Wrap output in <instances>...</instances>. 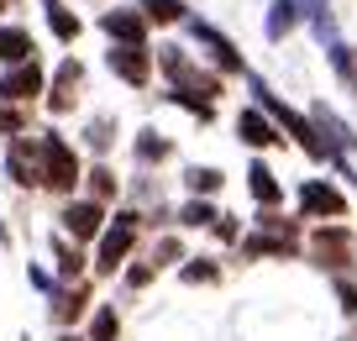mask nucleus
Listing matches in <instances>:
<instances>
[{"label":"nucleus","instance_id":"26","mask_svg":"<svg viewBox=\"0 0 357 341\" xmlns=\"http://www.w3.org/2000/svg\"><path fill=\"white\" fill-rule=\"evenodd\" d=\"M43 6H47V26H53V37H58V43H74V37H79V16L68 11L63 0H43Z\"/></svg>","mask_w":357,"mask_h":341},{"label":"nucleus","instance_id":"33","mask_svg":"<svg viewBox=\"0 0 357 341\" xmlns=\"http://www.w3.org/2000/svg\"><path fill=\"white\" fill-rule=\"evenodd\" d=\"M178 257H184V247H178L174 236H163V242L153 247V257H147V263H153V268H168V263H178Z\"/></svg>","mask_w":357,"mask_h":341},{"label":"nucleus","instance_id":"7","mask_svg":"<svg viewBox=\"0 0 357 341\" xmlns=\"http://www.w3.org/2000/svg\"><path fill=\"white\" fill-rule=\"evenodd\" d=\"M300 215L305 220H342L347 215V195L326 179H305L300 184Z\"/></svg>","mask_w":357,"mask_h":341},{"label":"nucleus","instance_id":"20","mask_svg":"<svg viewBox=\"0 0 357 341\" xmlns=\"http://www.w3.org/2000/svg\"><path fill=\"white\" fill-rule=\"evenodd\" d=\"M294 26H300V6H294V0H273V6H268V22H263L268 43H284Z\"/></svg>","mask_w":357,"mask_h":341},{"label":"nucleus","instance_id":"6","mask_svg":"<svg viewBox=\"0 0 357 341\" xmlns=\"http://www.w3.org/2000/svg\"><path fill=\"white\" fill-rule=\"evenodd\" d=\"M58 220H63V236H74V247L79 242H100V232H105V205H95V199H68L63 210H58Z\"/></svg>","mask_w":357,"mask_h":341},{"label":"nucleus","instance_id":"3","mask_svg":"<svg viewBox=\"0 0 357 341\" xmlns=\"http://www.w3.org/2000/svg\"><path fill=\"white\" fill-rule=\"evenodd\" d=\"M37 147H43V184L58 189V195H74V189H79V153L58 132H43Z\"/></svg>","mask_w":357,"mask_h":341},{"label":"nucleus","instance_id":"39","mask_svg":"<svg viewBox=\"0 0 357 341\" xmlns=\"http://www.w3.org/2000/svg\"><path fill=\"white\" fill-rule=\"evenodd\" d=\"M63 341H79V336H63Z\"/></svg>","mask_w":357,"mask_h":341},{"label":"nucleus","instance_id":"19","mask_svg":"<svg viewBox=\"0 0 357 341\" xmlns=\"http://www.w3.org/2000/svg\"><path fill=\"white\" fill-rule=\"evenodd\" d=\"M294 6H300V22H310V32L331 47L336 43V11H331V0H294Z\"/></svg>","mask_w":357,"mask_h":341},{"label":"nucleus","instance_id":"29","mask_svg":"<svg viewBox=\"0 0 357 341\" xmlns=\"http://www.w3.org/2000/svg\"><path fill=\"white\" fill-rule=\"evenodd\" d=\"M178 278H184V284H215V278H221V263H215V257H184Z\"/></svg>","mask_w":357,"mask_h":341},{"label":"nucleus","instance_id":"21","mask_svg":"<svg viewBox=\"0 0 357 341\" xmlns=\"http://www.w3.org/2000/svg\"><path fill=\"white\" fill-rule=\"evenodd\" d=\"M53 257H58V278H63V284H79V278H84V252L68 247V236H53Z\"/></svg>","mask_w":357,"mask_h":341},{"label":"nucleus","instance_id":"38","mask_svg":"<svg viewBox=\"0 0 357 341\" xmlns=\"http://www.w3.org/2000/svg\"><path fill=\"white\" fill-rule=\"evenodd\" d=\"M26 278H32V289H43V294H53V278H47V268H26Z\"/></svg>","mask_w":357,"mask_h":341},{"label":"nucleus","instance_id":"28","mask_svg":"<svg viewBox=\"0 0 357 341\" xmlns=\"http://www.w3.org/2000/svg\"><path fill=\"white\" fill-rule=\"evenodd\" d=\"M215 220H221V210H215L211 199H184V205H178V226H205V232H211Z\"/></svg>","mask_w":357,"mask_h":341},{"label":"nucleus","instance_id":"5","mask_svg":"<svg viewBox=\"0 0 357 341\" xmlns=\"http://www.w3.org/2000/svg\"><path fill=\"white\" fill-rule=\"evenodd\" d=\"M184 26H190V37L211 53V63L221 68V74H242V79H247V63H242V53H236V43H231L226 32H215L211 22H200V16H190Z\"/></svg>","mask_w":357,"mask_h":341},{"label":"nucleus","instance_id":"22","mask_svg":"<svg viewBox=\"0 0 357 341\" xmlns=\"http://www.w3.org/2000/svg\"><path fill=\"white\" fill-rule=\"evenodd\" d=\"M326 58H331V68H336V79H342L347 89L357 95V47H347L342 37H336L331 47H326Z\"/></svg>","mask_w":357,"mask_h":341},{"label":"nucleus","instance_id":"4","mask_svg":"<svg viewBox=\"0 0 357 341\" xmlns=\"http://www.w3.org/2000/svg\"><path fill=\"white\" fill-rule=\"evenodd\" d=\"M310 252H315V263H321L326 273H342V268L352 263V232L336 226V220H321L310 232Z\"/></svg>","mask_w":357,"mask_h":341},{"label":"nucleus","instance_id":"15","mask_svg":"<svg viewBox=\"0 0 357 341\" xmlns=\"http://www.w3.org/2000/svg\"><path fill=\"white\" fill-rule=\"evenodd\" d=\"M37 58V43L26 26H0V63L16 68V63H32Z\"/></svg>","mask_w":357,"mask_h":341},{"label":"nucleus","instance_id":"37","mask_svg":"<svg viewBox=\"0 0 357 341\" xmlns=\"http://www.w3.org/2000/svg\"><path fill=\"white\" fill-rule=\"evenodd\" d=\"M211 232L221 236V242H242V232H236V215H221V220L211 226Z\"/></svg>","mask_w":357,"mask_h":341},{"label":"nucleus","instance_id":"9","mask_svg":"<svg viewBox=\"0 0 357 341\" xmlns=\"http://www.w3.org/2000/svg\"><path fill=\"white\" fill-rule=\"evenodd\" d=\"M47 95V79H43V63H16L6 68V79H0V100H11V105H26V100Z\"/></svg>","mask_w":357,"mask_h":341},{"label":"nucleus","instance_id":"2","mask_svg":"<svg viewBox=\"0 0 357 341\" xmlns=\"http://www.w3.org/2000/svg\"><path fill=\"white\" fill-rule=\"evenodd\" d=\"M158 68L168 74V84H174V89H190V95H200V100H215V95H221V74L195 68L184 47H158Z\"/></svg>","mask_w":357,"mask_h":341},{"label":"nucleus","instance_id":"31","mask_svg":"<svg viewBox=\"0 0 357 341\" xmlns=\"http://www.w3.org/2000/svg\"><path fill=\"white\" fill-rule=\"evenodd\" d=\"M0 132L6 137H26V110L11 105V100H0Z\"/></svg>","mask_w":357,"mask_h":341},{"label":"nucleus","instance_id":"30","mask_svg":"<svg viewBox=\"0 0 357 341\" xmlns=\"http://www.w3.org/2000/svg\"><path fill=\"white\" fill-rule=\"evenodd\" d=\"M168 105H184V110H190V116H195V121H211V116H215V105H211V100H200V95H190V89H168Z\"/></svg>","mask_w":357,"mask_h":341},{"label":"nucleus","instance_id":"8","mask_svg":"<svg viewBox=\"0 0 357 341\" xmlns=\"http://www.w3.org/2000/svg\"><path fill=\"white\" fill-rule=\"evenodd\" d=\"M6 174L22 189L43 184V147H37V137H11V147H6Z\"/></svg>","mask_w":357,"mask_h":341},{"label":"nucleus","instance_id":"25","mask_svg":"<svg viewBox=\"0 0 357 341\" xmlns=\"http://www.w3.org/2000/svg\"><path fill=\"white\" fill-rule=\"evenodd\" d=\"M142 22H158V26L190 22V6L184 0H142Z\"/></svg>","mask_w":357,"mask_h":341},{"label":"nucleus","instance_id":"40","mask_svg":"<svg viewBox=\"0 0 357 341\" xmlns=\"http://www.w3.org/2000/svg\"><path fill=\"white\" fill-rule=\"evenodd\" d=\"M0 6H11V0H0Z\"/></svg>","mask_w":357,"mask_h":341},{"label":"nucleus","instance_id":"24","mask_svg":"<svg viewBox=\"0 0 357 341\" xmlns=\"http://www.w3.org/2000/svg\"><path fill=\"white\" fill-rule=\"evenodd\" d=\"M221 184H226V179H221V168H200V163H195V168H184V189H190V199H211Z\"/></svg>","mask_w":357,"mask_h":341},{"label":"nucleus","instance_id":"23","mask_svg":"<svg viewBox=\"0 0 357 341\" xmlns=\"http://www.w3.org/2000/svg\"><path fill=\"white\" fill-rule=\"evenodd\" d=\"M132 153H137V163L153 168V163H163V158L174 153V142H168L163 132H153V126H147V132H137V147H132Z\"/></svg>","mask_w":357,"mask_h":341},{"label":"nucleus","instance_id":"27","mask_svg":"<svg viewBox=\"0 0 357 341\" xmlns=\"http://www.w3.org/2000/svg\"><path fill=\"white\" fill-rule=\"evenodd\" d=\"M84 341H121V315H116V305H100L89 315V336Z\"/></svg>","mask_w":357,"mask_h":341},{"label":"nucleus","instance_id":"32","mask_svg":"<svg viewBox=\"0 0 357 341\" xmlns=\"http://www.w3.org/2000/svg\"><path fill=\"white\" fill-rule=\"evenodd\" d=\"M111 195H116V174H111V168H95V174H89V199L105 205Z\"/></svg>","mask_w":357,"mask_h":341},{"label":"nucleus","instance_id":"11","mask_svg":"<svg viewBox=\"0 0 357 341\" xmlns=\"http://www.w3.org/2000/svg\"><path fill=\"white\" fill-rule=\"evenodd\" d=\"M310 126L321 132V142L331 147V158H347V153H357V132L342 121V116H336L331 105H315V110H310Z\"/></svg>","mask_w":357,"mask_h":341},{"label":"nucleus","instance_id":"36","mask_svg":"<svg viewBox=\"0 0 357 341\" xmlns=\"http://www.w3.org/2000/svg\"><path fill=\"white\" fill-rule=\"evenodd\" d=\"M89 142H95V147H111V116L89 121Z\"/></svg>","mask_w":357,"mask_h":341},{"label":"nucleus","instance_id":"34","mask_svg":"<svg viewBox=\"0 0 357 341\" xmlns=\"http://www.w3.org/2000/svg\"><path fill=\"white\" fill-rule=\"evenodd\" d=\"M153 278H158L153 263H132V268H126V289H147Z\"/></svg>","mask_w":357,"mask_h":341},{"label":"nucleus","instance_id":"14","mask_svg":"<svg viewBox=\"0 0 357 341\" xmlns=\"http://www.w3.org/2000/svg\"><path fill=\"white\" fill-rule=\"evenodd\" d=\"M236 137H242L247 147H279V142H284V132H279L273 121H268V116H263L257 105L236 116Z\"/></svg>","mask_w":357,"mask_h":341},{"label":"nucleus","instance_id":"10","mask_svg":"<svg viewBox=\"0 0 357 341\" xmlns=\"http://www.w3.org/2000/svg\"><path fill=\"white\" fill-rule=\"evenodd\" d=\"M105 63H111V74L121 79V84H132V89H142L147 79H153V53H147V47H121V43H111Z\"/></svg>","mask_w":357,"mask_h":341},{"label":"nucleus","instance_id":"35","mask_svg":"<svg viewBox=\"0 0 357 341\" xmlns=\"http://www.w3.org/2000/svg\"><path fill=\"white\" fill-rule=\"evenodd\" d=\"M336 299H342L347 315H357V284H352V278H336Z\"/></svg>","mask_w":357,"mask_h":341},{"label":"nucleus","instance_id":"16","mask_svg":"<svg viewBox=\"0 0 357 341\" xmlns=\"http://www.w3.org/2000/svg\"><path fill=\"white\" fill-rule=\"evenodd\" d=\"M247 189H252V199H257L263 210H279V205H284V184L273 179V168H268V163H252V168H247Z\"/></svg>","mask_w":357,"mask_h":341},{"label":"nucleus","instance_id":"13","mask_svg":"<svg viewBox=\"0 0 357 341\" xmlns=\"http://www.w3.org/2000/svg\"><path fill=\"white\" fill-rule=\"evenodd\" d=\"M100 26H105V37H111V43H121V47H142V43H147L142 11H105Z\"/></svg>","mask_w":357,"mask_h":341},{"label":"nucleus","instance_id":"1","mask_svg":"<svg viewBox=\"0 0 357 341\" xmlns=\"http://www.w3.org/2000/svg\"><path fill=\"white\" fill-rule=\"evenodd\" d=\"M137 236H142V215H137V210H116V215L105 220L100 242H95V273H100V278L121 273V268L132 263Z\"/></svg>","mask_w":357,"mask_h":341},{"label":"nucleus","instance_id":"18","mask_svg":"<svg viewBox=\"0 0 357 341\" xmlns=\"http://www.w3.org/2000/svg\"><path fill=\"white\" fill-rule=\"evenodd\" d=\"M89 310V284H68V289H53V320L58 326H74L79 315Z\"/></svg>","mask_w":357,"mask_h":341},{"label":"nucleus","instance_id":"17","mask_svg":"<svg viewBox=\"0 0 357 341\" xmlns=\"http://www.w3.org/2000/svg\"><path fill=\"white\" fill-rule=\"evenodd\" d=\"M300 252V242H289V236H273V232H252V236H242V257H294Z\"/></svg>","mask_w":357,"mask_h":341},{"label":"nucleus","instance_id":"12","mask_svg":"<svg viewBox=\"0 0 357 341\" xmlns=\"http://www.w3.org/2000/svg\"><path fill=\"white\" fill-rule=\"evenodd\" d=\"M79 84H84V63H79V58H63V63H58V74H53V84H47V110H53V116L74 110Z\"/></svg>","mask_w":357,"mask_h":341}]
</instances>
